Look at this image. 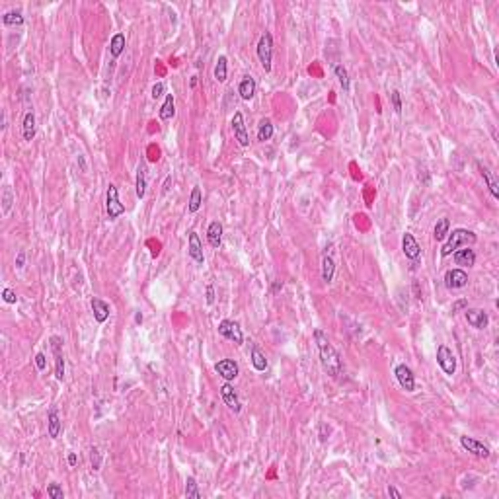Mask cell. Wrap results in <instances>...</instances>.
<instances>
[{
    "mask_svg": "<svg viewBox=\"0 0 499 499\" xmlns=\"http://www.w3.org/2000/svg\"><path fill=\"white\" fill-rule=\"evenodd\" d=\"M314 339H316V345H318V353H320V363L324 367V371L332 378H337L343 371V363H341V357L336 351V347L330 343V339L322 330H316L314 332Z\"/></svg>",
    "mask_w": 499,
    "mask_h": 499,
    "instance_id": "6da1fadb",
    "label": "cell"
},
{
    "mask_svg": "<svg viewBox=\"0 0 499 499\" xmlns=\"http://www.w3.org/2000/svg\"><path fill=\"white\" fill-rule=\"evenodd\" d=\"M476 240H478V236L474 234L472 230H466V229L452 230V232H448V238H446V242L443 244L441 256L443 257L450 256V254H452V252H457L459 248H464V246H472V244H476Z\"/></svg>",
    "mask_w": 499,
    "mask_h": 499,
    "instance_id": "7a4b0ae2",
    "label": "cell"
},
{
    "mask_svg": "<svg viewBox=\"0 0 499 499\" xmlns=\"http://www.w3.org/2000/svg\"><path fill=\"white\" fill-rule=\"evenodd\" d=\"M257 59L265 72H271V61H273V35L265 31L257 41Z\"/></svg>",
    "mask_w": 499,
    "mask_h": 499,
    "instance_id": "3957f363",
    "label": "cell"
},
{
    "mask_svg": "<svg viewBox=\"0 0 499 499\" xmlns=\"http://www.w3.org/2000/svg\"><path fill=\"white\" fill-rule=\"evenodd\" d=\"M106 213H108L109 220H115L117 216H121L125 213V207L119 201V191L113 184H109L108 193H106Z\"/></svg>",
    "mask_w": 499,
    "mask_h": 499,
    "instance_id": "277c9868",
    "label": "cell"
},
{
    "mask_svg": "<svg viewBox=\"0 0 499 499\" xmlns=\"http://www.w3.org/2000/svg\"><path fill=\"white\" fill-rule=\"evenodd\" d=\"M437 363L443 369L445 375H448V377L455 375V371H457V357H455V353L448 349L446 345H439L437 347Z\"/></svg>",
    "mask_w": 499,
    "mask_h": 499,
    "instance_id": "5b68a950",
    "label": "cell"
},
{
    "mask_svg": "<svg viewBox=\"0 0 499 499\" xmlns=\"http://www.w3.org/2000/svg\"><path fill=\"white\" fill-rule=\"evenodd\" d=\"M51 349L55 355V378L63 380L65 378V355H63V339L59 336H53L49 339Z\"/></svg>",
    "mask_w": 499,
    "mask_h": 499,
    "instance_id": "8992f818",
    "label": "cell"
},
{
    "mask_svg": "<svg viewBox=\"0 0 499 499\" xmlns=\"http://www.w3.org/2000/svg\"><path fill=\"white\" fill-rule=\"evenodd\" d=\"M218 334L222 337H226V339H230V341L236 343V345H242V341H244L242 330H240V326L236 324L234 320H222V322L218 324Z\"/></svg>",
    "mask_w": 499,
    "mask_h": 499,
    "instance_id": "52a82bcc",
    "label": "cell"
},
{
    "mask_svg": "<svg viewBox=\"0 0 499 499\" xmlns=\"http://www.w3.org/2000/svg\"><path fill=\"white\" fill-rule=\"evenodd\" d=\"M460 445L464 450H468V452H472L474 457H478V459H489V448H487L482 441H478V439H474V437H468V435H462L460 437Z\"/></svg>",
    "mask_w": 499,
    "mask_h": 499,
    "instance_id": "ba28073f",
    "label": "cell"
},
{
    "mask_svg": "<svg viewBox=\"0 0 499 499\" xmlns=\"http://www.w3.org/2000/svg\"><path fill=\"white\" fill-rule=\"evenodd\" d=\"M230 127H232V133H234V139L238 141V145L240 147H248L250 145V137H248V131H246L242 111H236L234 113V117L230 121Z\"/></svg>",
    "mask_w": 499,
    "mask_h": 499,
    "instance_id": "9c48e42d",
    "label": "cell"
},
{
    "mask_svg": "<svg viewBox=\"0 0 499 499\" xmlns=\"http://www.w3.org/2000/svg\"><path fill=\"white\" fill-rule=\"evenodd\" d=\"M394 375H396L400 386H402L405 392L416 390V377H414V373H412V369H410L407 365H404V363L398 365V367L394 369Z\"/></svg>",
    "mask_w": 499,
    "mask_h": 499,
    "instance_id": "30bf717a",
    "label": "cell"
},
{
    "mask_svg": "<svg viewBox=\"0 0 499 499\" xmlns=\"http://www.w3.org/2000/svg\"><path fill=\"white\" fill-rule=\"evenodd\" d=\"M215 371H216V375L222 377L226 382L234 380V378L240 375V367H238L236 361H232V359H220V361L215 365Z\"/></svg>",
    "mask_w": 499,
    "mask_h": 499,
    "instance_id": "8fae6325",
    "label": "cell"
},
{
    "mask_svg": "<svg viewBox=\"0 0 499 499\" xmlns=\"http://www.w3.org/2000/svg\"><path fill=\"white\" fill-rule=\"evenodd\" d=\"M445 285L446 289H462L468 285V273L464 269H448L445 273Z\"/></svg>",
    "mask_w": 499,
    "mask_h": 499,
    "instance_id": "7c38bea8",
    "label": "cell"
},
{
    "mask_svg": "<svg viewBox=\"0 0 499 499\" xmlns=\"http://www.w3.org/2000/svg\"><path fill=\"white\" fill-rule=\"evenodd\" d=\"M402 252H404V256L407 259H412V261H418L419 256H421V248H419L418 240L414 238V234H410V232H405L404 236H402Z\"/></svg>",
    "mask_w": 499,
    "mask_h": 499,
    "instance_id": "4fadbf2b",
    "label": "cell"
},
{
    "mask_svg": "<svg viewBox=\"0 0 499 499\" xmlns=\"http://www.w3.org/2000/svg\"><path fill=\"white\" fill-rule=\"evenodd\" d=\"M220 396H222V400H224V404L229 405L230 410L234 412V414H240V410H242V405H240V400H238V394L236 390L232 388V384L230 382H224L222 386H220Z\"/></svg>",
    "mask_w": 499,
    "mask_h": 499,
    "instance_id": "5bb4252c",
    "label": "cell"
},
{
    "mask_svg": "<svg viewBox=\"0 0 499 499\" xmlns=\"http://www.w3.org/2000/svg\"><path fill=\"white\" fill-rule=\"evenodd\" d=\"M466 320L476 330H484L489 324V318H487L486 310H482V308H466Z\"/></svg>",
    "mask_w": 499,
    "mask_h": 499,
    "instance_id": "9a60e30c",
    "label": "cell"
},
{
    "mask_svg": "<svg viewBox=\"0 0 499 499\" xmlns=\"http://www.w3.org/2000/svg\"><path fill=\"white\" fill-rule=\"evenodd\" d=\"M452 259H455V263L460 265V267H472L474 263H476V252H474L472 248L464 246V248H459L457 252H452Z\"/></svg>",
    "mask_w": 499,
    "mask_h": 499,
    "instance_id": "2e32d148",
    "label": "cell"
},
{
    "mask_svg": "<svg viewBox=\"0 0 499 499\" xmlns=\"http://www.w3.org/2000/svg\"><path fill=\"white\" fill-rule=\"evenodd\" d=\"M188 254H189V257H191V259L195 261V263L203 265L205 257H203V246H201V240H199V236H197V232H189Z\"/></svg>",
    "mask_w": 499,
    "mask_h": 499,
    "instance_id": "e0dca14e",
    "label": "cell"
},
{
    "mask_svg": "<svg viewBox=\"0 0 499 499\" xmlns=\"http://www.w3.org/2000/svg\"><path fill=\"white\" fill-rule=\"evenodd\" d=\"M90 306H92V312H94V318L98 324H104V322L109 318V304L106 300L94 297L90 300Z\"/></svg>",
    "mask_w": 499,
    "mask_h": 499,
    "instance_id": "ac0fdd59",
    "label": "cell"
},
{
    "mask_svg": "<svg viewBox=\"0 0 499 499\" xmlns=\"http://www.w3.org/2000/svg\"><path fill=\"white\" fill-rule=\"evenodd\" d=\"M47 431H49V437H53V439H57L63 431V423H61L57 407H51L49 414H47Z\"/></svg>",
    "mask_w": 499,
    "mask_h": 499,
    "instance_id": "d6986e66",
    "label": "cell"
},
{
    "mask_svg": "<svg viewBox=\"0 0 499 499\" xmlns=\"http://www.w3.org/2000/svg\"><path fill=\"white\" fill-rule=\"evenodd\" d=\"M207 240L209 244L218 250L220 248V244H222V224L218 222V220H213L211 224H209V229H207Z\"/></svg>",
    "mask_w": 499,
    "mask_h": 499,
    "instance_id": "ffe728a7",
    "label": "cell"
},
{
    "mask_svg": "<svg viewBox=\"0 0 499 499\" xmlns=\"http://www.w3.org/2000/svg\"><path fill=\"white\" fill-rule=\"evenodd\" d=\"M135 189H137V197L139 199H145V195H147V166L145 164H139V168H137Z\"/></svg>",
    "mask_w": 499,
    "mask_h": 499,
    "instance_id": "44dd1931",
    "label": "cell"
},
{
    "mask_svg": "<svg viewBox=\"0 0 499 499\" xmlns=\"http://www.w3.org/2000/svg\"><path fill=\"white\" fill-rule=\"evenodd\" d=\"M238 94L242 100H252L256 94V80L252 76H244L240 80V86H238Z\"/></svg>",
    "mask_w": 499,
    "mask_h": 499,
    "instance_id": "7402d4cb",
    "label": "cell"
},
{
    "mask_svg": "<svg viewBox=\"0 0 499 499\" xmlns=\"http://www.w3.org/2000/svg\"><path fill=\"white\" fill-rule=\"evenodd\" d=\"M14 201H16V197H14L12 188H10L8 184H6V186H2V199H0V203H2V215L4 216H8V213L12 211Z\"/></svg>",
    "mask_w": 499,
    "mask_h": 499,
    "instance_id": "603a6c76",
    "label": "cell"
},
{
    "mask_svg": "<svg viewBox=\"0 0 499 499\" xmlns=\"http://www.w3.org/2000/svg\"><path fill=\"white\" fill-rule=\"evenodd\" d=\"M334 273H336L334 257L324 254V257H322V279H324V283H332L334 281Z\"/></svg>",
    "mask_w": 499,
    "mask_h": 499,
    "instance_id": "cb8c5ba5",
    "label": "cell"
},
{
    "mask_svg": "<svg viewBox=\"0 0 499 499\" xmlns=\"http://www.w3.org/2000/svg\"><path fill=\"white\" fill-rule=\"evenodd\" d=\"M22 133L26 141H31L35 137V113L33 111H27L26 117H24V125H22Z\"/></svg>",
    "mask_w": 499,
    "mask_h": 499,
    "instance_id": "d4e9b609",
    "label": "cell"
},
{
    "mask_svg": "<svg viewBox=\"0 0 499 499\" xmlns=\"http://www.w3.org/2000/svg\"><path fill=\"white\" fill-rule=\"evenodd\" d=\"M478 168H480V174H482V177L486 179V184H487V189H489V193L495 197V199H499V186H497V182L493 179V175H491V172L487 170L486 166H482V164H478Z\"/></svg>",
    "mask_w": 499,
    "mask_h": 499,
    "instance_id": "484cf974",
    "label": "cell"
},
{
    "mask_svg": "<svg viewBox=\"0 0 499 499\" xmlns=\"http://www.w3.org/2000/svg\"><path fill=\"white\" fill-rule=\"evenodd\" d=\"M125 35L123 33H115L113 37H111V43H109V53L113 59H117V57H121V53L125 51Z\"/></svg>",
    "mask_w": 499,
    "mask_h": 499,
    "instance_id": "4316f807",
    "label": "cell"
},
{
    "mask_svg": "<svg viewBox=\"0 0 499 499\" xmlns=\"http://www.w3.org/2000/svg\"><path fill=\"white\" fill-rule=\"evenodd\" d=\"M448 230H450V220L448 218H441V220H437V224H435V229H433V236H435V240L437 242H443L446 236H448Z\"/></svg>",
    "mask_w": 499,
    "mask_h": 499,
    "instance_id": "83f0119b",
    "label": "cell"
},
{
    "mask_svg": "<svg viewBox=\"0 0 499 499\" xmlns=\"http://www.w3.org/2000/svg\"><path fill=\"white\" fill-rule=\"evenodd\" d=\"M174 115H175L174 96L166 94V100H164L162 108H160V119H162V121H170Z\"/></svg>",
    "mask_w": 499,
    "mask_h": 499,
    "instance_id": "f1b7e54d",
    "label": "cell"
},
{
    "mask_svg": "<svg viewBox=\"0 0 499 499\" xmlns=\"http://www.w3.org/2000/svg\"><path fill=\"white\" fill-rule=\"evenodd\" d=\"M271 137H273V123L267 117H263L257 125V141L265 143V141H269Z\"/></svg>",
    "mask_w": 499,
    "mask_h": 499,
    "instance_id": "f546056e",
    "label": "cell"
},
{
    "mask_svg": "<svg viewBox=\"0 0 499 499\" xmlns=\"http://www.w3.org/2000/svg\"><path fill=\"white\" fill-rule=\"evenodd\" d=\"M250 359H252V365H254V369L259 371V373H263L265 369H267V359H265V355L261 353V351L257 349L256 345L252 347V355H250Z\"/></svg>",
    "mask_w": 499,
    "mask_h": 499,
    "instance_id": "4dcf8cb0",
    "label": "cell"
},
{
    "mask_svg": "<svg viewBox=\"0 0 499 499\" xmlns=\"http://www.w3.org/2000/svg\"><path fill=\"white\" fill-rule=\"evenodd\" d=\"M201 203H203V193L201 189L195 186V188L191 189V195H189V205H188L189 213H197L199 207H201Z\"/></svg>",
    "mask_w": 499,
    "mask_h": 499,
    "instance_id": "1f68e13d",
    "label": "cell"
},
{
    "mask_svg": "<svg viewBox=\"0 0 499 499\" xmlns=\"http://www.w3.org/2000/svg\"><path fill=\"white\" fill-rule=\"evenodd\" d=\"M226 74H229V67H226V57H224V55H220V57L216 59V65H215V78H216V82H224V80H226Z\"/></svg>",
    "mask_w": 499,
    "mask_h": 499,
    "instance_id": "d6a6232c",
    "label": "cell"
},
{
    "mask_svg": "<svg viewBox=\"0 0 499 499\" xmlns=\"http://www.w3.org/2000/svg\"><path fill=\"white\" fill-rule=\"evenodd\" d=\"M2 24L4 26H22L24 24V16L20 10H10L2 16Z\"/></svg>",
    "mask_w": 499,
    "mask_h": 499,
    "instance_id": "836d02e7",
    "label": "cell"
},
{
    "mask_svg": "<svg viewBox=\"0 0 499 499\" xmlns=\"http://www.w3.org/2000/svg\"><path fill=\"white\" fill-rule=\"evenodd\" d=\"M186 497L188 499H201V493H199V487H197V482L193 476H189L186 480Z\"/></svg>",
    "mask_w": 499,
    "mask_h": 499,
    "instance_id": "e575fe53",
    "label": "cell"
},
{
    "mask_svg": "<svg viewBox=\"0 0 499 499\" xmlns=\"http://www.w3.org/2000/svg\"><path fill=\"white\" fill-rule=\"evenodd\" d=\"M334 72H336V76H337V80H339V84H341V88L347 92V90H349V74H347L345 67H343V65H336V67H334Z\"/></svg>",
    "mask_w": 499,
    "mask_h": 499,
    "instance_id": "d590c367",
    "label": "cell"
},
{
    "mask_svg": "<svg viewBox=\"0 0 499 499\" xmlns=\"http://www.w3.org/2000/svg\"><path fill=\"white\" fill-rule=\"evenodd\" d=\"M47 495H49L51 499H63L65 497V493H63V489H61L59 484H49V486H47Z\"/></svg>",
    "mask_w": 499,
    "mask_h": 499,
    "instance_id": "8d00e7d4",
    "label": "cell"
},
{
    "mask_svg": "<svg viewBox=\"0 0 499 499\" xmlns=\"http://www.w3.org/2000/svg\"><path fill=\"white\" fill-rule=\"evenodd\" d=\"M390 98H392V106H394V111L400 115L402 113V98H400V92L398 90H394L390 94Z\"/></svg>",
    "mask_w": 499,
    "mask_h": 499,
    "instance_id": "74e56055",
    "label": "cell"
},
{
    "mask_svg": "<svg viewBox=\"0 0 499 499\" xmlns=\"http://www.w3.org/2000/svg\"><path fill=\"white\" fill-rule=\"evenodd\" d=\"M164 92H166V86H164L162 82H158V84H154V86H152V90H150V96H152L154 100H158L160 96H164Z\"/></svg>",
    "mask_w": 499,
    "mask_h": 499,
    "instance_id": "f35d334b",
    "label": "cell"
},
{
    "mask_svg": "<svg viewBox=\"0 0 499 499\" xmlns=\"http://www.w3.org/2000/svg\"><path fill=\"white\" fill-rule=\"evenodd\" d=\"M2 298H4V302H8V304H16V293H14L12 289H4L2 291Z\"/></svg>",
    "mask_w": 499,
    "mask_h": 499,
    "instance_id": "ab89813d",
    "label": "cell"
},
{
    "mask_svg": "<svg viewBox=\"0 0 499 499\" xmlns=\"http://www.w3.org/2000/svg\"><path fill=\"white\" fill-rule=\"evenodd\" d=\"M90 457H92V468H94V470H100V464H102V462H100V452H98L96 446L90 448Z\"/></svg>",
    "mask_w": 499,
    "mask_h": 499,
    "instance_id": "60d3db41",
    "label": "cell"
},
{
    "mask_svg": "<svg viewBox=\"0 0 499 499\" xmlns=\"http://www.w3.org/2000/svg\"><path fill=\"white\" fill-rule=\"evenodd\" d=\"M26 265V252L24 250H20L18 252V256H16V269H22Z\"/></svg>",
    "mask_w": 499,
    "mask_h": 499,
    "instance_id": "b9f144b4",
    "label": "cell"
},
{
    "mask_svg": "<svg viewBox=\"0 0 499 499\" xmlns=\"http://www.w3.org/2000/svg\"><path fill=\"white\" fill-rule=\"evenodd\" d=\"M35 367H37L39 371H45V369H47V361H45V355H43V353H37V355H35Z\"/></svg>",
    "mask_w": 499,
    "mask_h": 499,
    "instance_id": "7bdbcfd3",
    "label": "cell"
},
{
    "mask_svg": "<svg viewBox=\"0 0 499 499\" xmlns=\"http://www.w3.org/2000/svg\"><path fill=\"white\" fill-rule=\"evenodd\" d=\"M462 308H468V300H466V298H462V300H457V302L452 304V312H460Z\"/></svg>",
    "mask_w": 499,
    "mask_h": 499,
    "instance_id": "ee69618b",
    "label": "cell"
},
{
    "mask_svg": "<svg viewBox=\"0 0 499 499\" xmlns=\"http://www.w3.org/2000/svg\"><path fill=\"white\" fill-rule=\"evenodd\" d=\"M207 302H209V304L215 302V289H213V285L207 287Z\"/></svg>",
    "mask_w": 499,
    "mask_h": 499,
    "instance_id": "f6af8a7d",
    "label": "cell"
},
{
    "mask_svg": "<svg viewBox=\"0 0 499 499\" xmlns=\"http://www.w3.org/2000/svg\"><path fill=\"white\" fill-rule=\"evenodd\" d=\"M386 493L390 495V497H394V499H402V493L396 489L394 486H388V489H386Z\"/></svg>",
    "mask_w": 499,
    "mask_h": 499,
    "instance_id": "bcb514c9",
    "label": "cell"
},
{
    "mask_svg": "<svg viewBox=\"0 0 499 499\" xmlns=\"http://www.w3.org/2000/svg\"><path fill=\"white\" fill-rule=\"evenodd\" d=\"M281 289H283V281H275V283H273V287H271V293L275 295V293H279Z\"/></svg>",
    "mask_w": 499,
    "mask_h": 499,
    "instance_id": "7dc6e473",
    "label": "cell"
},
{
    "mask_svg": "<svg viewBox=\"0 0 499 499\" xmlns=\"http://www.w3.org/2000/svg\"><path fill=\"white\" fill-rule=\"evenodd\" d=\"M76 462H78L76 455H74V452H70V455H68V466H76Z\"/></svg>",
    "mask_w": 499,
    "mask_h": 499,
    "instance_id": "c3c4849f",
    "label": "cell"
},
{
    "mask_svg": "<svg viewBox=\"0 0 499 499\" xmlns=\"http://www.w3.org/2000/svg\"><path fill=\"white\" fill-rule=\"evenodd\" d=\"M135 320H137V322H139V324H141V322H143V314H137V316H135Z\"/></svg>",
    "mask_w": 499,
    "mask_h": 499,
    "instance_id": "681fc988",
    "label": "cell"
},
{
    "mask_svg": "<svg viewBox=\"0 0 499 499\" xmlns=\"http://www.w3.org/2000/svg\"><path fill=\"white\" fill-rule=\"evenodd\" d=\"M195 84H197V76H193V78H191V88H195Z\"/></svg>",
    "mask_w": 499,
    "mask_h": 499,
    "instance_id": "f907efd6",
    "label": "cell"
}]
</instances>
